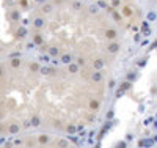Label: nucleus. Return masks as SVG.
<instances>
[{
	"instance_id": "obj_6",
	"label": "nucleus",
	"mask_w": 157,
	"mask_h": 148,
	"mask_svg": "<svg viewBox=\"0 0 157 148\" xmlns=\"http://www.w3.org/2000/svg\"><path fill=\"white\" fill-rule=\"evenodd\" d=\"M39 68H41V65H39L38 62H30L28 63V71L30 73H38Z\"/></svg>"
},
{
	"instance_id": "obj_21",
	"label": "nucleus",
	"mask_w": 157,
	"mask_h": 148,
	"mask_svg": "<svg viewBox=\"0 0 157 148\" xmlns=\"http://www.w3.org/2000/svg\"><path fill=\"white\" fill-rule=\"evenodd\" d=\"M21 10H28V0H18Z\"/></svg>"
},
{
	"instance_id": "obj_20",
	"label": "nucleus",
	"mask_w": 157,
	"mask_h": 148,
	"mask_svg": "<svg viewBox=\"0 0 157 148\" xmlns=\"http://www.w3.org/2000/svg\"><path fill=\"white\" fill-rule=\"evenodd\" d=\"M112 18H113V21H116V22H118V24H119V22L123 21V14H119V13H116V11H113Z\"/></svg>"
},
{
	"instance_id": "obj_28",
	"label": "nucleus",
	"mask_w": 157,
	"mask_h": 148,
	"mask_svg": "<svg viewBox=\"0 0 157 148\" xmlns=\"http://www.w3.org/2000/svg\"><path fill=\"white\" fill-rule=\"evenodd\" d=\"M66 145H68L66 140H58V147H66Z\"/></svg>"
},
{
	"instance_id": "obj_8",
	"label": "nucleus",
	"mask_w": 157,
	"mask_h": 148,
	"mask_svg": "<svg viewBox=\"0 0 157 148\" xmlns=\"http://www.w3.org/2000/svg\"><path fill=\"white\" fill-rule=\"evenodd\" d=\"M47 54L51 57H58L60 55V49L55 48V46H49V48H47Z\"/></svg>"
},
{
	"instance_id": "obj_26",
	"label": "nucleus",
	"mask_w": 157,
	"mask_h": 148,
	"mask_svg": "<svg viewBox=\"0 0 157 148\" xmlns=\"http://www.w3.org/2000/svg\"><path fill=\"white\" fill-rule=\"evenodd\" d=\"M98 6H99V8H105L107 2H105V0H98Z\"/></svg>"
},
{
	"instance_id": "obj_4",
	"label": "nucleus",
	"mask_w": 157,
	"mask_h": 148,
	"mask_svg": "<svg viewBox=\"0 0 157 148\" xmlns=\"http://www.w3.org/2000/svg\"><path fill=\"white\" fill-rule=\"evenodd\" d=\"M19 131H21V124H19V123H9V126H8V132L9 134L14 136V134L19 132Z\"/></svg>"
},
{
	"instance_id": "obj_11",
	"label": "nucleus",
	"mask_w": 157,
	"mask_h": 148,
	"mask_svg": "<svg viewBox=\"0 0 157 148\" xmlns=\"http://www.w3.org/2000/svg\"><path fill=\"white\" fill-rule=\"evenodd\" d=\"M102 79H104V76H102L101 71H96V73L91 74V80H93V82H101Z\"/></svg>"
},
{
	"instance_id": "obj_27",
	"label": "nucleus",
	"mask_w": 157,
	"mask_h": 148,
	"mask_svg": "<svg viewBox=\"0 0 157 148\" xmlns=\"http://www.w3.org/2000/svg\"><path fill=\"white\" fill-rule=\"evenodd\" d=\"M77 65L79 66H85V58H83V57H79L77 58Z\"/></svg>"
},
{
	"instance_id": "obj_22",
	"label": "nucleus",
	"mask_w": 157,
	"mask_h": 148,
	"mask_svg": "<svg viewBox=\"0 0 157 148\" xmlns=\"http://www.w3.org/2000/svg\"><path fill=\"white\" fill-rule=\"evenodd\" d=\"M71 58H72V57L69 55V54H63V55H61V62L63 63H71Z\"/></svg>"
},
{
	"instance_id": "obj_23",
	"label": "nucleus",
	"mask_w": 157,
	"mask_h": 148,
	"mask_svg": "<svg viewBox=\"0 0 157 148\" xmlns=\"http://www.w3.org/2000/svg\"><path fill=\"white\" fill-rule=\"evenodd\" d=\"M65 131H66V132H69V134H74L75 132V126H74V124H68Z\"/></svg>"
},
{
	"instance_id": "obj_9",
	"label": "nucleus",
	"mask_w": 157,
	"mask_h": 148,
	"mask_svg": "<svg viewBox=\"0 0 157 148\" xmlns=\"http://www.w3.org/2000/svg\"><path fill=\"white\" fill-rule=\"evenodd\" d=\"M8 16H9L11 21H19V19H21V13H19L18 10H11V11L8 13Z\"/></svg>"
},
{
	"instance_id": "obj_31",
	"label": "nucleus",
	"mask_w": 157,
	"mask_h": 148,
	"mask_svg": "<svg viewBox=\"0 0 157 148\" xmlns=\"http://www.w3.org/2000/svg\"><path fill=\"white\" fill-rule=\"evenodd\" d=\"M3 74H5V69H3V66L0 65V77H3Z\"/></svg>"
},
{
	"instance_id": "obj_13",
	"label": "nucleus",
	"mask_w": 157,
	"mask_h": 148,
	"mask_svg": "<svg viewBox=\"0 0 157 148\" xmlns=\"http://www.w3.org/2000/svg\"><path fill=\"white\" fill-rule=\"evenodd\" d=\"M33 43H35L36 46H41L42 43H44V38H42L39 33H35V35H33Z\"/></svg>"
},
{
	"instance_id": "obj_10",
	"label": "nucleus",
	"mask_w": 157,
	"mask_h": 148,
	"mask_svg": "<svg viewBox=\"0 0 157 148\" xmlns=\"http://www.w3.org/2000/svg\"><path fill=\"white\" fill-rule=\"evenodd\" d=\"M21 58H19V57H13L11 60H9V66H11V68H19V66H21Z\"/></svg>"
},
{
	"instance_id": "obj_16",
	"label": "nucleus",
	"mask_w": 157,
	"mask_h": 148,
	"mask_svg": "<svg viewBox=\"0 0 157 148\" xmlns=\"http://www.w3.org/2000/svg\"><path fill=\"white\" fill-rule=\"evenodd\" d=\"M25 35H27V29L25 27H19L18 32H16V38H24Z\"/></svg>"
},
{
	"instance_id": "obj_19",
	"label": "nucleus",
	"mask_w": 157,
	"mask_h": 148,
	"mask_svg": "<svg viewBox=\"0 0 157 148\" xmlns=\"http://www.w3.org/2000/svg\"><path fill=\"white\" fill-rule=\"evenodd\" d=\"M30 122H32V126H39V124H41V118H39L38 115H33Z\"/></svg>"
},
{
	"instance_id": "obj_32",
	"label": "nucleus",
	"mask_w": 157,
	"mask_h": 148,
	"mask_svg": "<svg viewBox=\"0 0 157 148\" xmlns=\"http://www.w3.org/2000/svg\"><path fill=\"white\" fill-rule=\"evenodd\" d=\"M35 2H36V3H39V2H44V0H35Z\"/></svg>"
},
{
	"instance_id": "obj_18",
	"label": "nucleus",
	"mask_w": 157,
	"mask_h": 148,
	"mask_svg": "<svg viewBox=\"0 0 157 148\" xmlns=\"http://www.w3.org/2000/svg\"><path fill=\"white\" fill-rule=\"evenodd\" d=\"M90 109H91V110H98L99 109V101L98 99H91V101H90Z\"/></svg>"
},
{
	"instance_id": "obj_15",
	"label": "nucleus",
	"mask_w": 157,
	"mask_h": 148,
	"mask_svg": "<svg viewBox=\"0 0 157 148\" xmlns=\"http://www.w3.org/2000/svg\"><path fill=\"white\" fill-rule=\"evenodd\" d=\"M105 38H107V39H115V38H116V32H115L113 29L105 30Z\"/></svg>"
},
{
	"instance_id": "obj_2",
	"label": "nucleus",
	"mask_w": 157,
	"mask_h": 148,
	"mask_svg": "<svg viewBox=\"0 0 157 148\" xmlns=\"http://www.w3.org/2000/svg\"><path fill=\"white\" fill-rule=\"evenodd\" d=\"M91 66H93L94 71H101V69L105 66V62L102 58H94V60H93V63H91Z\"/></svg>"
},
{
	"instance_id": "obj_7",
	"label": "nucleus",
	"mask_w": 157,
	"mask_h": 148,
	"mask_svg": "<svg viewBox=\"0 0 157 148\" xmlns=\"http://www.w3.org/2000/svg\"><path fill=\"white\" fill-rule=\"evenodd\" d=\"M47 142H51V137H49L47 134H41V136H38V143L39 145H47Z\"/></svg>"
},
{
	"instance_id": "obj_25",
	"label": "nucleus",
	"mask_w": 157,
	"mask_h": 148,
	"mask_svg": "<svg viewBox=\"0 0 157 148\" xmlns=\"http://www.w3.org/2000/svg\"><path fill=\"white\" fill-rule=\"evenodd\" d=\"M72 6H74V10H82V2H79V0H75L74 3H72Z\"/></svg>"
},
{
	"instance_id": "obj_33",
	"label": "nucleus",
	"mask_w": 157,
	"mask_h": 148,
	"mask_svg": "<svg viewBox=\"0 0 157 148\" xmlns=\"http://www.w3.org/2000/svg\"><path fill=\"white\" fill-rule=\"evenodd\" d=\"M2 129H3V126H2V124H0V132H2Z\"/></svg>"
},
{
	"instance_id": "obj_30",
	"label": "nucleus",
	"mask_w": 157,
	"mask_h": 148,
	"mask_svg": "<svg viewBox=\"0 0 157 148\" xmlns=\"http://www.w3.org/2000/svg\"><path fill=\"white\" fill-rule=\"evenodd\" d=\"M13 145H22V140H21V139H16V140H14V143H13Z\"/></svg>"
},
{
	"instance_id": "obj_24",
	"label": "nucleus",
	"mask_w": 157,
	"mask_h": 148,
	"mask_svg": "<svg viewBox=\"0 0 157 148\" xmlns=\"http://www.w3.org/2000/svg\"><path fill=\"white\" fill-rule=\"evenodd\" d=\"M110 5H112V8H118L121 5V0H110Z\"/></svg>"
},
{
	"instance_id": "obj_14",
	"label": "nucleus",
	"mask_w": 157,
	"mask_h": 148,
	"mask_svg": "<svg viewBox=\"0 0 157 148\" xmlns=\"http://www.w3.org/2000/svg\"><path fill=\"white\" fill-rule=\"evenodd\" d=\"M53 10V6L51 5V3H44V5L41 6V11H42V14H49Z\"/></svg>"
},
{
	"instance_id": "obj_29",
	"label": "nucleus",
	"mask_w": 157,
	"mask_h": 148,
	"mask_svg": "<svg viewBox=\"0 0 157 148\" xmlns=\"http://www.w3.org/2000/svg\"><path fill=\"white\" fill-rule=\"evenodd\" d=\"M32 126V122H30V120H25L24 122V128H30Z\"/></svg>"
},
{
	"instance_id": "obj_17",
	"label": "nucleus",
	"mask_w": 157,
	"mask_h": 148,
	"mask_svg": "<svg viewBox=\"0 0 157 148\" xmlns=\"http://www.w3.org/2000/svg\"><path fill=\"white\" fill-rule=\"evenodd\" d=\"M123 16H124V18H131L132 16V8L131 6H124V8H123Z\"/></svg>"
},
{
	"instance_id": "obj_12",
	"label": "nucleus",
	"mask_w": 157,
	"mask_h": 148,
	"mask_svg": "<svg viewBox=\"0 0 157 148\" xmlns=\"http://www.w3.org/2000/svg\"><path fill=\"white\" fill-rule=\"evenodd\" d=\"M79 68H80V66L77 65V63H68V71L71 73V74L79 73Z\"/></svg>"
},
{
	"instance_id": "obj_1",
	"label": "nucleus",
	"mask_w": 157,
	"mask_h": 148,
	"mask_svg": "<svg viewBox=\"0 0 157 148\" xmlns=\"http://www.w3.org/2000/svg\"><path fill=\"white\" fill-rule=\"evenodd\" d=\"M119 43L118 41H110L108 43V46H107V52L108 54H112V55H116V54L119 52Z\"/></svg>"
},
{
	"instance_id": "obj_5",
	"label": "nucleus",
	"mask_w": 157,
	"mask_h": 148,
	"mask_svg": "<svg viewBox=\"0 0 157 148\" xmlns=\"http://www.w3.org/2000/svg\"><path fill=\"white\" fill-rule=\"evenodd\" d=\"M44 25H46L44 18H35V21H33V27L35 29H42Z\"/></svg>"
},
{
	"instance_id": "obj_3",
	"label": "nucleus",
	"mask_w": 157,
	"mask_h": 148,
	"mask_svg": "<svg viewBox=\"0 0 157 148\" xmlns=\"http://www.w3.org/2000/svg\"><path fill=\"white\" fill-rule=\"evenodd\" d=\"M39 73L44 74V76H53L57 71H55V68H52V66H41V68H39Z\"/></svg>"
}]
</instances>
